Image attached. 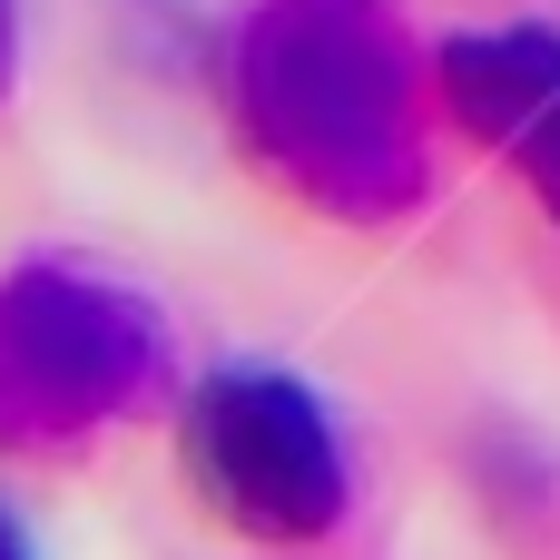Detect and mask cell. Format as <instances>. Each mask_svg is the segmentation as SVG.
Segmentation results:
<instances>
[{"label":"cell","mask_w":560,"mask_h":560,"mask_svg":"<svg viewBox=\"0 0 560 560\" xmlns=\"http://www.w3.org/2000/svg\"><path fill=\"white\" fill-rule=\"evenodd\" d=\"M236 138L345 226H384L433 187L423 69L384 0H266L236 30Z\"/></svg>","instance_id":"6da1fadb"},{"label":"cell","mask_w":560,"mask_h":560,"mask_svg":"<svg viewBox=\"0 0 560 560\" xmlns=\"http://www.w3.org/2000/svg\"><path fill=\"white\" fill-rule=\"evenodd\" d=\"M167 394V315L79 256L0 276V453H69Z\"/></svg>","instance_id":"7a4b0ae2"},{"label":"cell","mask_w":560,"mask_h":560,"mask_svg":"<svg viewBox=\"0 0 560 560\" xmlns=\"http://www.w3.org/2000/svg\"><path fill=\"white\" fill-rule=\"evenodd\" d=\"M177 463H187L197 502L256 551H315L354 502V463H345L325 394L276 364L207 374L177 404Z\"/></svg>","instance_id":"3957f363"},{"label":"cell","mask_w":560,"mask_h":560,"mask_svg":"<svg viewBox=\"0 0 560 560\" xmlns=\"http://www.w3.org/2000/svg\"><path fill=\"white\" fill-rule=\"evenodd\" d=\"M443 98H453V118L502 167L532 177V197L560 217V30H532V20L463 30L443 49Z\"/></svg>","instance_id":"277c9868"},{"label":"cell","mask_w":560,"mask_h":560,"mask_svg":"<svg viewBox=\"0 0 560 560\" xmlns=\"http://www.w3.org/2000/svg\"><path fill=\"white\" fill-rule=\"evenodd\" d=\"M0 560H30V532H20V512L0 502Z\"/></svg>","instance_id":"5b68a950"},{"label":"cell","mask_w":560,"mask_h":560,"mask_svg":"<svg viewBox=\"0 0 560 560\" xmlns=\"http://www.w3.org/2000/svg\"><path fill=\"white\" fill-rule=\"evenodd\" d=\"M0 79H10V10H0Z\"/></svg>","instance_id":"8992f818"}]
</instances>
